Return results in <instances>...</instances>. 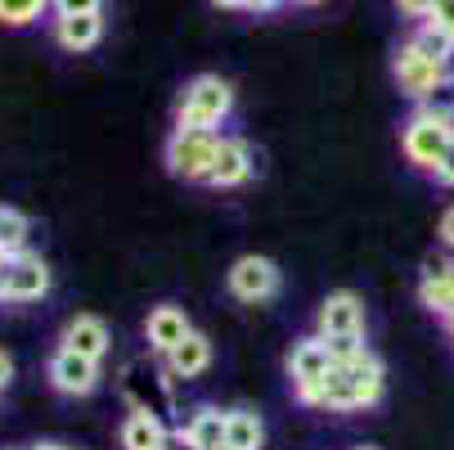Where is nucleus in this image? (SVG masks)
Listing matches in <instances>:
<instances>
[{
  "label": "nucleus",
  "mask_w": 454,
  "mask_h": 450,
  "mask_svg": "<svg viewBox=\"0 0 454 450\" xmlns=\"http://www.w3.org/2000/svg\"><path fill=\"white\" fill-rule=\"evenodd\" d=\"M382 392H387V365L378 360V351L360 347L351 356H338L333 369L310 392L297 397V406L329 410V414H356V410H373L382 401Z\"/></svg>",
  "instance_id": "f257e3e1"
},
{
  "label": "nucleus",
  "mask_w": 454,
  "mask_h": 450,
  "mask_svg": "<svg viewBox=\"0 0 454 450\" xmlns=\"http://www.w3.org/2000/svg\"><path fill=\"white\" fill-rule=\"evenodd\" d=\"M234 86L221 73H199L189 77L180 99H176V126H189V131H221V126L234 117Z\"/></svg>",
  "instance_id": "f03ea898"
},
{
  "label": "nucleus",
  "mask_w": 454,
  "mask_h": 450,
  "mask_svg": "<svg viewBox=\"0 0 454 450\" xmlns=\"http://www.w3.org/2000/svg\"><path fill=\"white\" fill-rule=\"evenodd\" d=\"M315 334L319 338H329L338 356H351L364 347L369 338V311H364V297L351 293V288H338L319 302L315 311Z\"/></svg>",
  "instance_id": "7ed1b4c3"
},
{
  "label": "nucleus",
  "mask_w": 454,
  "mask_h": 450,
  "mask_svg": "<svg viewBox=\"0 0 454 450\" xmlns=\"http://www.w3.org/2000/svg\"><path fill=\"white\" fill-rule=\"evenodd\" d=\"M450 140H454V117H445V113L427 108V104H419V108L401 122V154H405V162H410L414 171H427V176H432L436 162L445 158Z\"/></svg>",
  "instance_id": "20e7f679"
},
{
  "label": "nucleus",
  "mask_w": 454,
  "mask_h": 450,
  "mask_svg": "<svg viewBox=\"0 0 454 450\" xmlns=\"http://www.w3.org/2000/svg\"><path fill=\"white\" fill-rule=\"evenodd\" d=\"M450 73H454V63L427 54L414 36H405V41L396 45V54H392V82H396V91H401L405 99H414V104H427Z\"/></svg>",
  "instance_id": "39448f33"
},
{
  "label": "nucleus",
  "mask_w": 454,
  "mask_h": 450,
  "mask_svg": "<svg viewBox=\"0 0 454 450\" xmlns=\"http://www.w3.org/2000/svg\"><path fill=\"white\" fill-rule=\"evenodd\" d=\"M216 145H221V131H189V126H176L167 136L162 162L184 185H207L212 162H216Z\"/></svg>",
  "instance_id": "423d86ee"
},
{
  "label": "nucleus",
  "mask_w": 454,
  "mask_h": 450,
  "mask_svg": "<svg viewBox=\"0 0 454 450\" xmlns=\"http://www.w3.org/2000/svg\"><path fill=\"white\" fill-rule=\"evenodd\" d=\"M225 288L243 306H262V302L279 297L284 271H279V262H270V257H262V252H243L239 262L225 271Z\"/></svg>",
  "instance_id": "0eeeda50"
},
{
  "label": "nucleus",
  "mask_w": 454,
  "mask_h": 450,
  "mask_svg": "<svg viewBox=\"0 0 454 450\" xmlns=\"http://www.w3.org/2000/svg\"><path fill=\"white\" fill-rule=\"evenodd\" d=\"M50 288H54V271L41 252L5 257V266H0V302H14V306L41 302V297H50Z\"/></svg>",
  "instance_id": "6e6552de"
},
{
  "label": "nucleus",
  "mask_w": 454,
  "mask_h": 450,
  "mask_svg": "<svg viewBox=\"0 0 454 450\" xmlns=\"http://www.w3.org/2000/svg\"><path fill=\"white\" fill-rule=\"evenodd\" d=\"M333 360H338V351H333V343H329V338H319V334H301V338L288 347V360H284L288 383H293V397L310 392L315 383L333 369Z\"/></svg>",
  "instance_id": "1a4fd4ad"
},
{
  "label": "nucleus",
  "mask_w": 454,
  "mask_h": 450,
  "mask_svg": "<svg viewBox=\"0 0 454 450\" xmlns=\"http://www.w3.org/2000/svg\"><path fill=\"white\" fill-rule=\"evenodd\" d=\"M45 378H50V388H54L59 397H90V392H99V383H104L99 360H86V356H77V351H68V347H54V351H50Z\"/></svg>",
  "instance_id": "9d476101"
},
{
  "label": "nucleus",
  "mask_w": 454,
  "mask_h": 450,
  "mask_svg": "<svg viewBox=\"0 0 454 450\" xmlns=\"http://www.w3.org/2000/svg\"><path fill=\"white\" fill-rule=\"evenodd\" d=\"M252 176H256V149H252L243 136H221L207 185H212V189H243Z\"/></svg>",
  "instance_id": "9b49d317"
},
{
  "label": "nucleus",
  "mask_w": 454,
  "mask_h": 450,
  "mask_svg": "<svg viewBox=\"0 0 454 450\" xmlns=\"http://www.w3.org/2000/svg\"><path fill=\"white\" fill-rule=\"evenodd\" d=\"M189 334H193V325H189V311L184 306H176V302L149 306V315H145V343H149V351L171 356Z\"/></svg>",
  "instance_id": "f8f14e48"
},
{
  "label": "nucleus",
  "mask_w": 454,
  "mask_h": 450,
  "mask_svg": "<svg viewBox=\"0 0 454 450\" xmlns=\"http://www.w3.org/2000/svg\"><path fill=\"white\" fill-rule=\"evenodd\" d=\"M419 302L445 320L454 311V252L450 257H427L423 262V275H419Z\"/></svg>",
  "instance_id": "ddd939ff"
},
{
  "label": "nucleus",
  "mask_w": 454,
  "mask_h": 450,
  "mask_svg": "<svg viewBox=\"0 0 454 450\" xmlns=\"http://www.w3.org/2000/svg\"><path fill=\"white\" fill-rule=\"evenodd\" d=\"M59 347H68V351H77V356H86V360H104L108 347H113V334H108V325H104L99 315L82 311V315H73L68 325H63Z\"/></svg>",
  "instance_id": "4468645a"
},
{
  "label": "nucleus",
  "mask_w": 454,
  "mask_h": 450,
  "mask_svg": "<svg viewBox=\"0 0 454 450\" xmlns=\"http://www.w3.org/2000/svg\"><path fill=\"white\" fill-rule=\"evenodd\" d=\"M50 36L59 50L68 54H86L104 41V14H54L50 19Z\"/></svg>",
  "instance_id": "2eb2a0df"
},
{
  "label": "nucleus",
  "mask_w": 454,
  "mask_h": 450,
  "mask_svg": "<svg viewBox=\"0 0 454 450\" xmlns=\"http://www.w3.org/2000/svg\"><path fill=\"white\" fill-rule=\"evenodd\" d=\"M167 423L153 414V410H131L121 419V432H117V441H121V450H162L167 446Z\"/></svg>",
  "instance_id": "dca6fc26"
},
{
  "label": "nucleus",
  "mask_w": 454,
  "mask_h": 450,
  "mask_svg": "<svg viewBox=\"0 0 454 450\" xmlns=\"http://www.w3.org/2000/svg\"><path fill=\"white\" fill-rule=\"evenodd\" d=\"M180 432L199 450H225V410L221 406H193L184 414Z\"/></svg>",
  "instance_id": "f3484780"
},
{
  "label": "nucleus",
  "mask_w": 454,
  "mask_h": 450,
  "mask_svg": "<svg viewBox=\"0 0 454 450\" xmlns=\"http://www.w3.org/2000/svg\"><path fill=\"white\" fill-rule=\"evenodd\" d=\"M212 356H216V351H212V338L193 329V334H189L171 356H167V369H171L176 378H184V383H189V378H203V374L212 369Z\"/></svg>",
  "instance_id": "a211bd4d"
},
{
  "label": "nucleus",
  "mask_w": 454,
  "mask_h": 450,
  "mask_svg": "<svg viewBox=\"0 0 454 450\" xmlns=\"http://www.w3.org/2000/svg\"><path fill=\"white\" fill-rule=\"evenodd\" d=\"M225 450H266V419L247 406L225 410Z\"/></svg>",
  "instance_id": "6ab92c4d"
},
{
  "label": "nucleus",
  "mask_w": 454,
  "mask_h": 450,
  "mask_svg": "<svg viewBox=\"0 0 454 450\" xmlns=\"http://www.w3.org/2000/svg\"><path fill=\"white\" fill-rule=\"evenodd\" d=\"M27 239H32V221H27L19 208L0 203V257L27 252Z\"/></svg>",
  "instance_id": "aec40b11"
},
{
  "label": "nucleus",
  "mask_w": 454,
  "mask_h": 450,
  "mask_svg": "<svg viewBox=\"0 0 454 450\" xmlns=\"http://www.w3.org/2000/svg\"><path fill=\"white\" fill-rule=\"evenodd\" d=\"M50 14V0H0V23L5 28H32Z\"/></svg>",
  "instance_id": "412c9836"
},
{
  "label": "nucleus",
  "mask_w": 454,
  "mask_h": 450,
  "mask_svg": "<svg viewBox=\"0 0 454 450\" xmlns=\"http://www.w3.org/2000/svg\"><path fill=\"white\" fill-rule=\"evenodd\" d=\"M410 36H414V41H419V45H423L427 54H436V59H445V63H454V41H450V36H445V32H441V28L432 23V19H423V23H414V32H410Z\"/></svg>",
  "instance_id": "4be33fe9"
},
{
  "label": "nucleus",
  "mask_w": 454,
  "mask_h": 450,
  "mask_svg": "<svg viewBox=\"0 0 454 450\" xmlns=\"http://www.w3.org/2000/svg\"><path fill=\"white\" fill-rule=\"evenodd\" d=\"M50 14H104V0H50Z\"/></svg>",
  "instance_id": "5701e85b"
},
{
  "label": "nucleus",
  "mask_w": 454,
  "mask_h": 450,
  "mask_svg": "<svg viewBox=\"0 0 454 450\" xmlns=\"http://www.w3.org/2000/svg\"><path fill=\"white\" fill-rule=\"evenodd\" d=\"M436 5H441V0H396V10H401L405 19H414V23L432 19V14H436Z\"/></svg>",
  "instance_id": "b1692460"
},
{
  "label": "nucleus",
  "mask_w": 454,
  "mask_h": 450,
  "mask_svg": "<svg viewBox=\"0 0 454 450\" xmlns=\"http://www.w3.org/2000/svg\"><path fill=\"white\" fill-rule=\"evenodd\" d=\"M427 108H436V113H445V117H454V73L441 82V91L427 99Z\"/></svg>",
  "instance_id": "393cba45"
},
{
  "label": "nucleus",
  "mask_w": 454,
  "mask_h": 450,
  "mask_svg": "<svg viewBox=\"0 0 454 450\" xmlns=\"http://www.w3.org/2000/svg\"><path fill=\"white\" fill-rule=\"evenodd\" d=\"M432 180H436L441 189H454V140H450V149H445V158L436 162V171H432Z\"/></svg>",
  "instance_id": "a878e982"
},
{
  "label": "nucleus",
  "mask_w": 454,
  "mask_h": 450,
  "mask_svg": "<svg viewBox=\"0 0 454 450\" xmlns=\"http://www.w3.org/2000/svg\"><path fill=\"white\" fill-rule=\"evenodd\" d=\"M436 239H441L445 252H454V203L441 212V221H436Z\"/></svg>",
  "instance_id": "bb28decb"
},
{
  "label": "nucleus",
  "mask_w": 454,
  "mask_h": 450,
  "mask_svg": "<svg viewBox=\"0 0 454 450\" xmlns=\"http://www.w3.org/2000/svg\"><path fill=\"white\" fill-rule=\"evenodd\" d=\"M432 23L454 41V0H441V5H436V14H432Z\"/></svg>",
  "instance_id": "cd10ccee"
},
{
  "label": "nucleus",
  "mask_w": 454,
  "mask_h": 450,
  "mask_svg": "<svg viewBox=\"0 0 454 450\" xmlns=\"http://www.w3.org/2000/svg\"><path fill=\"white\" fill-rule=\"evenodd\" d=\"M14 383V360H10V351H0V392H5Z\"/></svg>",
  "instance_id": "c85d7f7f"
},
{
  "label": "nucleus",
  "mask_w": 454,
  "mask_h": 450,
  "mask_svg": "<svg viewBox=\"0 0 454 450\" xmlns=\"http://www.w3.org/2000/svg\"><path fill=\"white\" fill-rule=\"evenodd\" d=\"M162 450H199V446H193V441H189V437H184V432L176 428V432L167 437V446H162Z\"/></svg>",
  "instance_id": "c756f323"
},
{
  "label": "nucleus",
  "mask_w": 454,
  "mask_h": 450,
  "mask_svg": "<svg viewBox=\"0 0 454 450\" xmlns=\"http://www.w3.org/2000/svg\"><path fill=\"white\" fill-rule=\"evenodd\" d=\"M279 5H288V0H252V14H275Z\"/></svg>",
  "instance_id": "7c9ffc66"
},
{
  "label": "nucleus",
  "mask_w": 454,
  "mask_h": 450,
  "mask_svg": "<svg viewBox=\"0 0 454 450\" xmlns=\"http://www.w3.org/2000/svg\"><path fill=\"white\" fill-rule=\"evenodd\" d=\"M216 10H252V0H212Z\"/></svg>",
  "instance_id": "2f4dec72"
},
{
  "label": "nucleus",
  "mask_w": 454,
  "mask_h": 450,
  "mask_svg": "<svg viewBox=\"0 0 454 450\" xmlns=\"http://www.w3.org/2000/svg\"><path fill=\"white\" fill-rule=\"evenodd\" d=\"M441 325H445V338H450V343H454V311H450V315H445V320H441Z\"/></svg>",
  "instance_id": "473e14b6"
},
{
  "label": "nucleus",
  "mask_w": 454,
  "mask_h": 450,
  "mask_svg": "<svg viewBox=\"0 0 454 450\" xmlns=\"http://www.w3.org/2000/svg\"><path fill=\"white\" fill-rule=\"evenodd\" d=\"M32 450H68V446H59V441H41V446H32Z\"/></svg>",
  "instance_id": "72a5a7b5"
},
{
  "label": "nucleus",
  "mask_w": 454,
  "mask_h": 450,
  "mask_svg": "<svg viewBox=\"0 0 454 450\" xmlns=\"http://www.w3.org/2000/svg\"><path fill=\"white\" fill-rule=\"evenodd\" d=\"M293 5H324V0H293Z\"/></svg>",
  "instance_id": "f704fd0d"
},
{
  "label": "nucleus",
  "mask_w": 454,
  "mask_h": 450,
  "mask_svg": "<svg viewBox=\"0 0 454 450\" xmlns=\"http://www.w3.org/2000/svg\"><path fill=\"white\" fill-rule=\"evenodd\" d=\"M351 450H378V446H351Z\"/></svg>",
  "instance_id": "c9c22d12"
},
{
  "label": "nucleus",
  "mask_w": 454,
  "mask_h": 450,
  "mask_svg": "<svg viewBox=\"0 0 454 450\" xmlns=\"http://www.w3.org/2000/svg\"><path fill=\"white\" fill-rule=\"evenodd\" d=\"M0 266H5V257H0Z\"/></svg>",
  "instance_id": "e433bc0d"
}]
</instances>
